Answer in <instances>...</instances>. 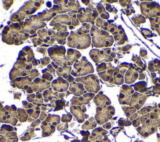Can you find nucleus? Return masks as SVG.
Masks as SVG:
<instances>
[]
</instances>
